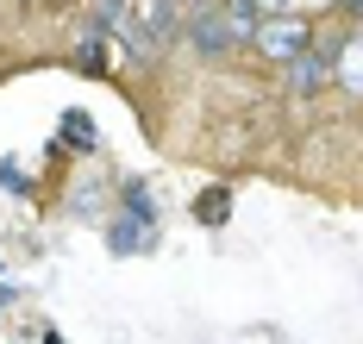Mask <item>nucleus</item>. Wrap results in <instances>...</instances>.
<instances>
[{"instance_id":"obj_1","label":"nucleus","mask_w":363,"mask_h":344,"mask_svg":"<svg viewBox=\"0 0 363 344\" xmlns=\"http://www.w3.org/2000/svg\"><path fill=\"white\" fill-rule=\"evenodd\" d=\"M320 44V13H301V6H282V13H269L263 25H257L251 38V57L276 76V69H289L301 50H313Z\"/></svg>"},{"instance_id":"obj_13","label":"nucleus","mask_w":363,"mask_h":344,"mask_svg":"<svg viewBox=\"0 0 363 344\" xmlns=\"http://www.w3.org/2000/svg\"><path fill=\"white\" fill-rule=\"evenodd\" d=\"M0 194H13V200H32V194H38V182L26 176L19 156H0Z\"/></svg>"},{"instance_id":"obj_5","label":"nucleus","mask_w":363,"mask_h":344,"mask_svg":"<svg viewBox=\"0 0 363 344\" xmlns=\"http://www.w3.org/2000/svg\"><path fill=\"white\" fill-rule=\"evenodd\" d=\"M113 169H75L69 188L57 194V207H63V219H82V226H107L113 213Z\"/></svg>"},{"instance_id":"obj_12","label":"nucleus","mask_w":363,"mask_h":344,"mask_svg":"<svg viewBox=\"0 0 363 344\" xmlns=\"http://www.w3.org/2000/svg\"><path fill=\"white\" fill-rule=\"evenodd\" d=\"M113 213L163 219V200H157V188H150V176H119V182H113Z\"/></svg>"},{"instance_id":"obj_11","label":"nucleus","mask_w":363,"mask_h":344,"mask_svg":"<svg viewBox=\"0 0 363 344\" xmlns=\"http://www.w3.org/2000/svg\"><path fill=\"white\" fill-rule=\"evenodd\" d=\"M219 19H225V32L238 44V57H251V38H257V25L269 19V6L263 0H219Z\"/></svg>"},{"instance_id":"obj_8","label":"nucleus","mask_w":363,"mask_h":344,"mask_svg":"<svg viewBox=\"0 0 363 344\" xmlns=\"http://www.w3.org/2000/svg\"><path fill=\"white\" fill-rule=\"evenodd\" d=\"M63 63H69V76H82V81H113V38L75 25V44L63 50Z\"/></svg>"},{"instance_id":"obj_3","label":"nucleus","mask_w":363,"mask_h":344,"mask_svg":"<svg viewBox=\"0 0 363 344\" xmlns=\"http://www.w3.org/2000/svg\"><path fill=\"white\" fill-rule=\"evenodd\" d=\"M176 50H188V57L207 63V69L238 63V44H232L225 19H219V0H188V6H182V44Z\"/></svg>"},{"instance_id":"obj_10","label":"nucleus","mask_w":363,"mask_h":344,"mask_svg":"<svg viewBox=\"0 0 363 344\" xmlns=\"http://www.w3.org/2000/svg\"><path fill=\"white\" fill-rule=\"evenodd\" d=\"M232 207H238V188H232L225 176L201 182V188H194V200H188L194 226H207V231H225V226H232Z\"/></svg>"},{"instance_id":"obj_16","label":"nucleus","mask_w":363,"mask_h":344,"mask_svg":"<svg viewBox=\"0 0 363 344\" xmlns=\"http://www.w3.org/2000/svg\"><path fill=\"white\" fill-rule=\"evenodd\" d=\"M0 282H6V257H0Z\"/></svg>"},{"instance_id":"obj_15","label":"nucleus","mask_w":363,"mask_h":344,"mask_svg":"<svg viewBox=\"0 0 363 344\" xmlns=\"http://www.w3.org/2000/svg\"><path fill=\"white\" fill-rule=\"evenodd\" d=\"M38 344H63V332L57 326H38Z\"/></svg>"},{"instance_id":"obj_7","label":"nucleus","mask_w":363,"mask_h":344,"mask_svg":"<svg viewBox=\"0 0 363 344\" xmlns=\"http://www.w3.org/2000/svg\"><path fill=\"white\" fill-rule=\"evenodd\" d=\"M101 244L113 257H150L163 244V219H138V213H107L101 226Z\"/></svg>"},{"instance_id":"obj_4","label":"nucleus","mask_w":363,"mask_h":344,"mask_svg":"<svg viewBox=\"0 0 363 344\" xmlns=\"http://www.w3.org/2000/svg\"><path fill=\"white\" fill-rule=\"evenodd\" d=\"M320 44L332 50V94L363 107V25H345V19L320 13Z\"/></svg>"},{"instance_id":"obj_14","label":"nucleus","mask_w":363,"mask_h":344,"mask_svg":"<svg viewBox=\"0 0 363 344\" xmlns=\"http://www.w3.org/2000/svg\"><path fill=\"white\" fill-rule=\"evenodd\" d=\"M19 13H75L82 0H13Z\"/></svg>"},{"instance_id":"obj_6","label":"nucleus","mask_w":363,"mask_h":344,"mask_svg":"<svg viewBox=\"0 0 363 344\" xmlns=\"http://www.w3.org/2000/svg\"><path fill=\"white\" fill-rule=\"evenodd\" d=\"M276 88H282L289 107H313V101H326V94H332V50H326V44L301 50L289 69H276Z\"/></svg>"},{"instance_id":"obj_2","label":"nucleus","mask_w":363,"mask_h":344,"mask_svg":"<svg viewBox=\"0 0 363 344\" xmlns=\"http://www.w3.org/2000/svg\"><path fill=\"white\" fill-rule=\"evenodd\" d=\"M119 44L132 50V63H163L182 44V6L176 0H138V13L119 32Z\"/></svg>"},{"instance_id":"obj_9","label":"nucleus","mask_w":363,"mask_h":344,"mask_svg":"<svg viewBox=\"0 0 363 344\" xmlns=\"http://www.w3.org/2000/svg\"><path fill=\"white\" fill-rule=\"evenodd\" d=\"M50 144H63L69 156H82V163H94V156H101V119L88 113V107H63V119H57V132H50Z\"/></svg>"}]
</instances>
